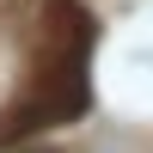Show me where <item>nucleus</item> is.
<instances>
[{
  "label": "nucleus",
  "mask_w": 153,
  "mask_h": 153,
  "mask_svg": "<svg viewBox=\"0 0 153 153\" xmlns=\"http://www.w3.org/2000/svg\"><path fill=\"white\" fill-rule=\"evenodd\" d=\"M92 12L80 0H43V37H37V61H31V80L25 92L12 98V110L0 117V147L12 135H37V129H55V123H74L92 98Z\"/></svg>",
  "instance_id": "obj_1"
}]
</instances>
